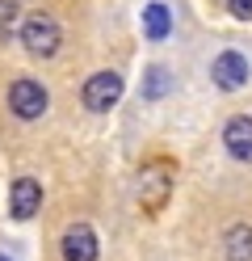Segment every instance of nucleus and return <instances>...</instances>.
Listing matches in <instances>:
<instances>
[{"mask_svg":"<svg viewBox=\"0 0 252 261\" xmlns=\"http://www.w3.org/2000/svg\"><path fill=\"white\" fill-rule=\"evenodd\" d=\"M210 80L223 93H235V89H244L248 85V59L240 51H223L214 63H210Z\"/></svg>","mask_w":252,"mask_h":261,"instance_id":"nucleus-5","label":"nucleus"},{"mask_svg":"<svg viewBox=\"0 0 252 261\" xmlns=\"http://www.w3.org/2000/svg\"><path fill=\"white\" fill-rule=\"evenodd\" d=\"M59 253L63 261H97V236H93V227L89 223H72L63 232V244H59Z\"/></svg>","mask_w":252,"mask_h":261,"instance_id":"nucleus-7","label":"nucleus"},{"mask_svg":"<svg viewBox=\"0 0 252 261\" xmlns=\"http://www.w3.org/2000/svg\"><path fill=\"white\" fill-rule=\"evenodd\" d=\"M46 106H50V97H46V89L38 85V80H17V85L9 89V110L17 114L21 122H34V118H42L46 114Z\"/></svg>","mask_w":252,"mask_h":261,"instance_id":"nucleus-2","label":"nucleus"},{"mask_svg":"<svg viewBox=\"0 0 252 261\" xmlns=\"http://www.w3.org/2000/svg\"><path fill=\"white\" fill-rule=\"evenodd\" d=\"M118 101H122V76H118V72H97V76L84 80V106H89V110L105 114Z\"/></svg>","mask_w":252,"mask_h":261,"instance_id":"nucleus-4","label":"nucleus"},{"mask_svg":"<svg viewBox=\"0 0 252 261\" xmlns=\"http://www.w3.org/2000/svg\"><path fill=\"white\" fill-rule=\"evenodd\" d=\"M21 42H25V51L34 59H50V55L59 51V42H63L59 21L46 17V13H30V17L21 21Z\"/></svg>","mask_w":252,"mask_h":261,"instance_id":"nucleus-1","label":"nucleus"},{"mask_svg":"<svg viewBox=\"0 0 252 261\" xmlns=\"http://www.w3.org/2000/svg\"><path fill=\"white\" fill-rule=\"evenodd\" d=\"M0 261H13V257H0Z\"/></svg>","mask_w":252,"mask_h":261,"instance_id":"nucleus-14","label":"nucleus"},{"mask_svg":"<svg viewBox=\"0 0 252 261\" xmlns=\"http://www.w3.org/2000/svg\"><path fill=\"white\" fill-rule=\"evenodd\" d=\"M223 148L235 160H252V118L248 114H235V118L223 126Z\"/></svg>","mask_w":252,"mask_h":261,"instance_id":"nucleus-8","label":"nucleus"},{"mask_svg":"<svg viewBox=\"0 0 252 261\" xmlns=\"http://www.w3.org/2000/svg\"><path fill=\"white\" fill-rule=\"evenodd\" d=\"M168 30H173L168 9H164V5H147V9H143V34H147L151 42H160V38H168Z\"/></svg>","mask_w":252,"mask_h":261,"instance_id":"nucleus-10","label":"nucleus"},{"mask_svg":"<svg viewBox=\"0 0 252 261\" xmlns=\"http://www.w3.org/2000/svg\"><path fill=\"white\" fill-rule=\"evenodd\" d=\"M168 89H173V72H168L164 63H151V68L143 72V97L156 101V97H164Z\"/></svg>","mask_w":252,"mask_h":261,"instance_id":"nucleus-11","label":"nucleus"},{"mask_svg":"<svg viewBox=\"0 0 252 261\" xmlns=\"http://www.w3.org/2000/svg\"><path fill=\"white\" fill-rule=\"evenodd\" d=\"M38 206H42V186L34 181V177H17L9 186V215L25 223V219L38 215Z\"/></svg>","mask_w":252,"mask_h":261,"instance_id":"nucleus-6","label":"nucleus"},{"mask_svg":"<svg viewBox=\"0 0 252 261\" xmlns=\"http://www.w3.org/2000/svg\"><path fill=\"white\" fill-rule=\"evenodd\" d=\"M168 186H173V169L168 165H147L139 173V206L147 215H156V211L168 202Z\"/></svg>","mask_w":252,"mask_h":261,"instance_id":"nucleus-3","label":"nucleus"},{"mask_svg":"<svg viewBox=\"0 0 252 261\" xmlns=\"http://www.w3.org/2000/svg\"><path fill=\"white\" fill-rule=\"evenodd\" d=\"M227 9H231V17L252 21V0H227Z\"/></svg>","mask_w":252,"mask_h":261,"instance_id":"nucleus-13","label":"nucleus"},{"mask_svg":"<svg viewBox=\"0 0 252 261\" xmlns=\"http://www.w3.org/2000/svg\"><path fill=\"white\" fill-rule=\"evenodd\" d=\"M13 25H17V5L13 0H0V38H9Z\"/></svg>","mask_w":252,"mask_h":261,"instance_id":"nucleus-12","label":"nucleus"},{"mask_svg":"<svg viewBox=\"0 0 252 261\" xmlns=\"http://www.w3.org/2000/svg\"><path fill=\"white\" fill-rule=\"evenodd\" d=\"M223 253H227V261H252V223H235V227H227Z\"/></svg>","mask_w":252,"mask_h":261,"instance_id":"nucleus-9","label":"nucleus"}]
</instances>
